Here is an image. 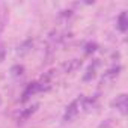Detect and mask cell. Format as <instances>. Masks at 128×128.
<instances>
[{
	"instance_id": "obj_1",
	"label": "cell",
	"mask_w": 128,
	"mask_h": 128,
	"mask_svg": "<svg viewBox=\"0 0 128 128\" xmlns=\"http://www.w3.org/2000/svg\"><path fill=\"white\" fill-rule=\"evenodd\" d=\"M80 98L78 100H76L74 102H71V106L68 107V110H66V113H65V120H71L76 114H77V112H78V104H80Z\"/></svg>"
},
{
	"instance_id": "obj_2",
	"label": "cell",
	"mask_w": 128,
	"mask_h": 128,
	"mask_svg": "<svg viewBox=\"0 0 128 128\" xmlns=\"http://www.w3.org/2000/svg\"><path fill=\"white\" fill-rule=\"evenodd\" d=\"M114 106H116L122 113H125V112H126V95H120V96L114 101Z\"/></svg>"
},
{
	"instance_id": "obj_3",
	"label": "cell",
	"mask_w": 128,
	"mask_h": 128,
	"mask_svg": "<svg viewBox=\"0 0 128 128\" xmlns=\"http://www.w3.org/2000/svg\"><path fill=\"white\" fill-rule=\"evenodd\" d=\"M80 65H82V62H80L78 59H74V60H71L70 63H66V65H65V71H66V72H71V71L77 70Z\"/></svg>"
},
{
	"instance_id": "obj_4",
	"label": "cell",
	"mask_w": 128,
	"mask_h": 128,
	"mask_svg": "<svg viewBox=\"0 0 128 128\" xmlns=\"http://www.w3.org/2000/svg\"><path fill=\"white\" fill-rule=\"evenodd\" d=\"M119 71H120V68H119V66H118V68H113V70H110V71H107V72L104 74V77H102V82L110 80V78H114V77L119 74Z\"/></svg>"
},
{
	"instance_id": "obj_5",
	"label": "cell",
	"mask_w": 128,
	"mask_h": 128,
	"mask_svg": "<svg viewBox=\"0 0 128 128\" xmlns=\"http://www.w3.org/2000/svg\"><path fill=\"white\" fill-rule=\"evenodd\" d=\"M35 110H36V106H33V107H29L27 110H24V112H23V113L18 116V119H20V120H24V119H27V118H29V116H30V114L35 112Z\"/></svg>"
},
{
	"instance_id": "obj_6",
	"label": "cell",
	"mask_w": 128,
	"mask_h": 128,
	"mask_svg": "<svg viewBox=\"0 0 128 128\" xmlns=\"http://www.w3.org/2000/svg\"><path fill=\"white\" fill-rule=\"evenodd\" d=\"M119 29H120L122 32L126 30V14H125V12H122L120 17H119Z\"/></svg>"
},
{
	"instance_id": "obj_7",
	"label": "cell",
	"mask_w": 128,
	"mask_h": 128,
	"mask_svg": "<svg viewBox=\"0 0 128 128\" xmlns=\"http://www.w3.org/2000/svg\"><path fill=\"white\" fill-rule=\"evenodd\" d=\"M95 50H96V44H89L86 51H88V53H90V51H95Z\"/></svg>"
}]
</instances>
